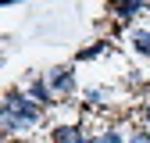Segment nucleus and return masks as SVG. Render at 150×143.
I'll use <instances>...</instances> for the list:
<instances>
[{"instance_id": "nucleus-3", "label": "nucleus", "mask_w": 150, "mask_h": 143, "mask_svg": "<svg viewBox=\"0 0 150 143\" xmlns=\"http://www.w3.org/2000/svg\"><path fill=\"white\" fill-rule=\"evenodd\" d=\"M86 136L75 129V125H57V129H54V143H82Z\"/></svg>"}, {"instance_id": "nucleus-6", "label": "nucleus", "mask_w": 150, "mask_h": 143, "mask_svg": "<svg viewBox=\"0 0 150 143\" xmlns=\"http://www.w3.org/2000/svg\"><path fill=\"white\" fill-rule=\"evenodd\" d=\"M132 43H136V50H139V54H150V32H146V29L132 32Z\"/></svg>"}, {"instance_id": "nucleus-7", "label": "nucleus", "mask_w": 150, "mask_h": 143, "mask_svg": "<svg viewBox=\"0 0 150 143\" xmlns=\"http://www.w3.org/2000/svg\"><path fill=\"white\" fill-rule=\"evenodd\" d=\"M97 143H122V136H118V132H115V129H107V132H104V136H100V139H97Z\"/></svg>"}, {"instance_id": "nucleus-10", "label": "nucleus", "mask_w": 150, "mask_h": 143, "mask_svg": "<svg viewBox=\"0 0 150 143\" xmlns=\"http://www.w3.org/2000/svg\"><path fill=\"white\" fill-rule=\"evenodd\" d=\"M82 143H93V139H82Z\"/></svg>"}, {"instance_id": "nucleus-1", "label": "nucleus", "mask_w": 150, "mask_h": 143, "mask_svg": "<svg viewBox=\"0 0 150 143\" xmlns=\"http://www.w3.org/2000/svg\"><path fill=\"white\" fill-rule=\"evenodd\" d=\"M0 122H4L7 132H25V129H32V125L40 122V107H36L29 97H22V93H11L4 100V115H0Z\"/></svg>"}, {"instance_id": "nucleus-9", "label": "nucleus", "mask_w": 150, "mask_h": 143, "mask_svg": "<svg viewBox=\"0 0 150 143\" xmlns=\"http://www.w3.org/2000/svg\"><path fill=\"white\" fill-rule=\"evenodd\" d=\"M143 118H146V125H150V104H146V111H143Z\"/></svg>"}, {"instance_id": "nucleus-4", "label": "nucleus", "mask_w": 150, "mask_h": 143, "mask_svg": "<svg viewBox=\"0 0 150 143\" xmlns=\"http://www.w3.org/2000/svg\"><path fill=\"white\" fill-rule=\"evenodd\" d=\"M139 11H146V4H118V7H115L118 18H136Z\"/></svg>"}, {"instance_id": "nucleus-2", "label": "nucleus", "mask_w": 150, "mask_h": 143, "mask_svg": "<svg viewBox=\"0 0 150 143\" xmlns=\"http://www.w3.org/2000/svg\"><path fill=\"white\" fill-rule=\"evenodd\" d=\"M50 89H54V93H71V89H75V75H71L68 68L50 72Z\"/></svg>"}, {"instance_id": "nucleus-8", "label": "nucleus", "mask_w": 150, "mask_h": 143, "mask_svg": "<svg viewBox=\"0 0 150 143\" xmlns=\"http://www.w3.org/2000/svg\"><path fill=\"white\" fill-rule=\"evenodd\" d=\"M129 143H150V132H143V129H139V132H136L132 139H129Z\"/></svg>"}, {"instance_id": "nucleus-5", "label": "nucleus", "mask_w": 150, "mask_h": 143, "mask_svg": "<svg viewBox=\"0 0 150 143\" xmlns=\"http://www.w3.org/2000/svg\"><path fill=\"white\" fill-rule=\"evenodd\" d=\"M29 97L40 100V104H50V89H47L43 82H32V86H29Z\"/></svg>"}]
</instances>
